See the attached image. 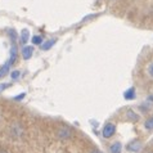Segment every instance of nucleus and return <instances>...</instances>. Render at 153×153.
I'll list each match as a JSON object with an SVG mask.
<instances>
[{"mask_svg":"<svg viewBox=\"0 0 153 153\" xmlns=\"http://www.w3.org/2000/svg\"><path fill=\"white\" fill-rule=\"evenodd\" d=\"M9 135L14 139H21L25 135V127L21 125V122H13L9 127Z\"/></svg>","mask_w":153,"mask_h":153,"instance_id":"1","label":"nucleus"},{"mask_svg":"<svg viewBox=\"0 0 153 153\" xmlns=\"http://www.w3.org/2000/svg\"><path fill=\"white\" fill-rule=\"evenodd\" d=\"M72 134H74V131H72V129L70 126H67V125H63L61 126L59 129L57 130V137L59 139H62V140H67V139H71L72 138Z\"/></svg>","mask_w":153,"mask_h":153,"instance_id":"2","label":"nucleus"},{"mask_svg":"<svg viewBox=\"0 0 153 153\" xmlns=\"http://www.w3.org/2000/svg\"><path fill=\"white\" fill-rule=\"evenodd\" d=\"M114 133H116V125L112 124V122H107V124L103 126V129H102V137L104 139L112 138Z\"/></svg>","mask_w":153,"mask_h":153,"instance_id":"3","label":"nucleus"},{"mask_svg":"<svg viewBox=\"0 0 153 153\" xmlns=\"http://www.w3.org/2000/svg\"><path fill=\"white\" fill-rule=\"evenodd\" d=\"M17 58H18V46H17L16 42H12L10 46V57H9V65L13 66L14 63L17 62Z\"/></svg>","mask_w":153,"mask_h":153,"instance_id":"4","label":"nucleus"},{"mask_svg":"<svg viewBox=\"0 0 153 153\" xmlns=\"http://www.w3.org/2000/svg\"><path fill=\"white\" fill-rule=\"evenodd\" d=\"M32 53H33V48L32 46H28V45H25L22 49H21V56L25 61H28L30 58L32 57Z\"/></svg>","mask_w":153,"mask_h":153,"instance_id":"5","label":"nucleus"},{"mask_svg":"<svg viewBox=\"0 0 153 153\" xmlns=\"http://www.w3.org/2000/svg\"><path fill=\"white\" fill-rule=\"evenodd\" d=\"M140 148H142V143L140 140H133L127 144V151L129 152H139Z\"/></svg>","mask_w":153,"mask_h":153,"instance_id":"6","label":"nucleus"},{"mask_svg":"<svg viewBox=\"0 0 153 153\" xmlns=\"http://www.w3.org/2000/svg\"><path fill=\"white\" fill-rule=\"evenodd\" d=\"M126 118L131 122H138L140 120V116L135 111H133V109H127L126 111Z\"/></svg>","mask_w":153,"mask_h":153,"instance_id":"7","label":"nucleus"},{"mask_svg":"<svg viewBox=\"0 0 153 153\" xmlns=\"http://www.w3.org/2000/svg\"><path fill=\"white\" fill-rule=\"evenodd\" d=\"M108 152L109 153H121L122 152V144L120 142H114L112 143L108 148Z\"/></svg>","mask_w":153,"mask_h":153,"instance_id":"8","label":"nucleus"},{"mask_svg":"<svg viewBox=\"0 0 153 153\" xmlns=\"http://www.w3.org/2000/svg\"><path fill=\"white\" fill-rule=\"evenodd\" d=\"M56 42H57V39H50V40H46V41H44L42 44L40 45V49L41 50H49L50 48H53L54 45H56Z\"/></svg>","mask_w":153,"mask_h":153,"instance_id":"9","label":"nucleus"},{"mask_svg":"<svg viewBox=\"0 0 153 153\" xmlns=\"http://www.w3.org/2000/svg\"><path fill=\"white\" fill-rule=\"evenodd\" d=\"M124 98L126 100H134L137 98V93H135V88H130L126 91H124Z\"/></svg>","mask_w":153,"mask_h":153,"instance_id":"10","label":"nucleus"},{"mask_svg":"<svg viewBox=\"0 0 153 153\" xmlns=\"http://www.w3.org/2000/svg\"><path fill=\"white\" fill-rule=\"evenodd\" d=\"M10 65H9V62H7L5 65H3L1 67H0V79H3V77H5V76L10 72Z\"/></svg>","mask_w":153,"mask_h":153,"instance_id":"11","label":"nucleus"},{"mask_svg":"<svg viewBox=\"0 0 153 153\" xmlns=\"http://www.w3.org/2000/svg\"><path fill=\"white\" fill-rule=\"evenodd\" d=\"M30 39V32H28V30H22V32H21V36H19V40H21V44L22 45H26L27 44V41Z\"/></svg>","mask_w":153,"mask_h":153,"instance_id":"12","label":"nucleus"},{"mask_svg":"<svg viewBox=\"0 0 153 153\" xmlns=\"http://www.w3.org/2000/svg\"><path fill=\"white\" fill-rule=\"evenodd\" d=\"M144 129L148 130V131H152L153 130V116L148 117L146 121H144Z\"/></svg>","mask_w":153,"mask_h":153,"instance_id":"13","label":"nucleus"},{"mask_svg":"<svg viewBox=\"0 0 153 153\" xmlns=\"http://www.w3.org/2000/svg\"><path fill=\"white\" fill-rule=\"evenodd\" d=\"M31 41H32V44H33V45H41L42 42H44V40H42V36H40V35L33 36L32 39H31Z\"/></svg>","mask_w":153,"mask_h":153,"instance_id":"14","label":"nucleus"},{"mask_svg":"<svg viewBox=\"0 0 153 153\" xmlns=\"http://www.w3.org/2000/svg\"><path fill=\"white\" fill-rule=\"evenodd\" d=\"M8 36H9V39H10L12 42H16L17 37H18V35H17V32L14 31V30H9V31H8Z\"/></svg>","mask_w":153,"mask_h":153,"instance_id":"15","label":"nucleus"},{"mask_svg":"<svg viewBox=\"0 0 153 153\" xmlns=\"http://www.w3.org/2000/svg\"><path fill=\"white\" fill-rule=\"evenodd\" d=\"M21 76V71H18V70H16V71H13V72H10V79L12 80H17Z\"/></svg>","mask_w":153,"mask_h":153,"instance_id":"16","label":"nucleus"},{"mask_svg":"<svg viewBox=\"0 0 153 153\" xmlns=\"http://www.w3.org/2000/svg\"><path fill=\"white\" fill-rule=\"evenodd\" d=\"M147 72H148V75H149L151 77H153V62H151L149 65H148V67H147Z\"/></svg>","mask_w":153,"mask_h":153,"instance_id":"17","label":"nucleus"},{"mask_svg":"<svg viewBox=\"0 0 153 153\" xmlns=\"http://www.w3.org/2000/svg\"><path fill=\"white\" fill-rule=\"evenodd\" d=\"M25 97H26V94H25V93H22V94H19V95H16L13 99H14V100H22Z\"/></svg>","mask_w":153,"mask_h":153,"instance_id":"18","label":"nucleus"},{"mask_svg":"<svg viewBox=\"0 0 153 153\" xmlns=\"http://www.w3.org/2000/svg\"><path fill=\"white\" fill-rule=\"evenodd\" d=\"M8 86H9V84H8V85H1V86H0V90H4V89L8 88Z\"/></svg>","mask_w":153,"mask_h":153,"instance_id":"19","label":"nucleus"},{"mask_svg":"<svg viewBox=\"0 0 153 153\" xmlns=\"http://www.w3.org/2000/svg\"><path fill=\"white\" fill-rule=\"evenodd\" d=\"M151 102H153V95H151L149 98H148V103L151 104Z\"/></svg>","mask_w":153,"mask_h":153,"instance_id":"20","label":"nucleus"},{"mask_svg":"<svg viewBox=\"0 0 153 153\" xmlns=\"http://www.w3.org/2000/svg\"><path fill=\"white\" fill-rule=\"evenodd\" d=\"M90 153H103V152H102V151H99V149H94V151H93V152H90Z\"/></svg>","mask_w":153,"mask_h":153,"instance_id":"21","label":"nucleus"},{"mask_svg":"<svg viewBox=\"0 0 153 153\" xmlns=\"http://www.w3.org/2000/svg\"><path fill=\"white\" fill-rule=\"evenodd\" d=\"M0 153H8L7 151H4V149H0Z\"/></svg>","mask_w":153,"mask_h":153,"instance_id":"22","label":"nucleus"},{"mask_svg":"<svg viewBox=\"0 0 153 153\" xmlns=\"http://www.w3.org/2000/svg\"><path fill=\"white\" fill-rule=\"evenodd\" d=\"M147 153H153V151H148V152H147Z\"/></svg>","mask_w":153,"mask_h":153,"instance_id":"23","label":"nucleus"},{"mask_svg":"<svg viewBox=\"0 0 153 153\" xmlns=\"http://www.w3.org/2000/svg\"><path fill=\"white\" fill-rule=\"evenodd\" d=\"M0 120H1V113H0Z\"/></svg>","mask_w":153,"mask_h":153,"instance_id":"24","label":"nucleus"}]
</instances>
